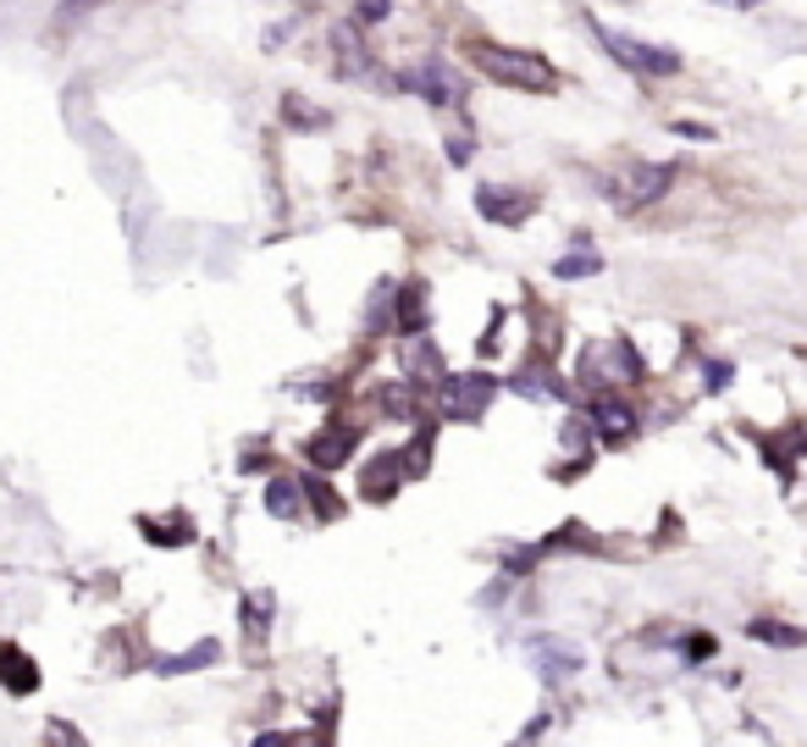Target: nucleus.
<instances>
[{
    "instance_id": "obj_8",
    "label": "nucleus",
    "mask_w": 807,
    "mask_h": 747,
    "mask_svg": "<svg viewBox=\"0 0 807 747\" xmlns=\"http://www.w3.org/2000/svg\"><path fill=\"white\" fill-rule=\"evenodd\" d=\"M587 416H592V427H598V444H603V449H625V444L636 438V410H631L620 394H603Z\"/></svg>"
},
{
    "instance_id": "obj_17",
    "label": "nucleus",
    "mask_w": 807,
    "mask_h": 747,
    "mask_svg": "<svg viewBox=\"0 0 807 747\" xmlns=\"http://www.w3.org/2000/svg\"><path fill=\"white\" fill-rule=\"evenodd\" d=\"M282 122H288L293 134H321V128H332V111H321V106H310L299 89H288V95H282Z\"/></svg>"
},
{
    "instance_id": "obj_3",
    "label": "nucleus",
    "mask_w": 807,
    "mask_h": 747,
    "mask_svg": "<svg viewBox=\"0 0 807 747\" xmlns=\"http://www.w3.org/2000/svg\"><path fill=\"white\" fill-rule=\"evenodd\" d=\"M592 34H598L603 51H609L620 67H631L636 78H675V73H680V56L664 51V45H647V40L620 34V29H603V23H592Z\"/></svg>"
},
{
    "instance_id": "obj_4",
    "label": "nucleus",
    "mask_w": 807,
    "mask_h": 747,
    "mask_svg": "<svg viewBox=\"0 0 807 747\" xmlns=\"http://www.w3.org/2000/svg\"><path fill=\"white\" fill-rule=\"evenodd\" d=\"M398 89H410V95H421V100H432V106H443V111H460V106H465V84H460V73L449 67V56L410 62V67L398 73Z\"/></svg>"
},
{
    "instance_id": "obj_31",
    "label": "nucleus",
    "mask_w": 807,
    "mask_h": 747,
    "mask_svg": "<svg viewBox=\"0 0 807 747\" xmlns=\"http://www.w3.org/2000/svg\"><path fill=\"white\" fill-rule=\"evenodd\" d=\"M675 134L680 139H713V128H702V122H675Z\"/></svg>"
},
{
    "instance_id": "obj_34",
    "label": "nucleus",
    "mask_w": 807,
    "mask_h": 747,
    "mask_svg": "<svg viewBox=\"0 0 807 747\" xmlns=\"http://www.w3.org/2000/svg\"><path fill=\"white\" fill-rule=\"evenodd\" d=\"M299 7H315V0H299Z\"/></svg>"
},
{
    "instance_id": "obj_11",
    "label": "nucleus",
    "mask_w": 807,
    "mask_h": 747,
    "mask_svg": "<svg viewBox=\"0 0 807 747\" xmlns=\"http://www.w3.org/2000/svg\"><path fill=\"white\" fill-rule=\"evenodd\" d=\"M531 659H537V675H542L548 686H559V681H570V675L581 670V648H575V642H559V637H542V642L531 648Z\"/></svg>"
},
{
    "instance_id": "obj_27",
    "label": "nucleus",
    "mask_w": 807,
    "mask_h": 747,
    "mask_svg": "<svg viewBox=\"0 0 807 747\" xmlns=\"http://www.w3.org/2000/svg\"><path fill=\"white\" fill-rule=\"evenodd\" d=\"M392 7H387V0H359V7H354V23L365 29V23H381Z\"/></svg>"
},
{
    "instance_id": "obj_7",
    "label": "nucleus",
    "mask_w": 807,
    "mask_h": 747,
    "mask_svg": "<svg viewBox=\"0 0 807 747\" xmlns=\"http://www.w3.org/2000/svg\"><path fill=\"white\" fill-rule=\"evenodd\" d=\"M476 211L498 227H520L531 211H537V194L531 189H509V183H482L476 189Z\"/></svg>"
},
{
    "instance_id": "obj_9",
    "label": "nucleus",
    "mask_w": 807,
    "mask_h": 747,
    "mask_svg": "<svg viewBox=\"0 0 807 747\" xmlns=\"http://www.w3.org/2000/svg\"><path fill=\"white\" fill-rule=\"evenodd\" d=\"M398 365H404V383H443L449 377V365H443V354H438V343L432 338H404V354H398Z\"/></svg>"
},
{
    "instance_id": "obj_2",
    "label": "nucleus",
    "mask_w": 807,
    "mask_h": 747,
    "mask_svg": "<svg viewBox=\"0 0 807 747\" xmlns=\"http://www.w3.org/2000/svg\"><path fill=\"white\" fill-rule=\"evenodd\" d=\"M647 365L631 343H592L581 360H575V383L587 394H609V388H625V383H642Z\"/></svg>"
},
{
    "instance_id": "obj_23",
    "label": "nucleus",
    "mask_w": 807,
    "mask_h": 747,
    "mask_svg": "<svg viewBox=\"0 0 807 747\" xmlns=\"http://www.w3.org/2000/svg\"><path fill=\"white\" fill-rule=\"evenodd\" d=\"M746 637H752V642H774V648H801V642H807V631L779 626V620H752V626H746Z\"/></svg>"
},
{
    "instance_id": "obj_22",
    "label": "nucleus",
    "mask_w": 807,
    "mask_h": 747,
    "mask_svg": "<svg viewBox=\"0 0 807 747\" xmlns=\"http://www.w3.org/2000/svg\"><path fill=\"white\" fill-rule=\"evenodd\" d=\"M598 271H603V255H598V249H570V255H559V266H553V277H564V282L598 277Z\"/></svg>"
},
{
    "instance_id": "obj_5",
    "label": "nucleus",
    "mask_w": 807,
    "mask_h": 747,
    "mask_svg": "<svg viewBox=\"0 0 807 747\" xmlns=\"http://www.w3.org/2000/svg\"><path fill=\"white\" fill-rule=\"evenodd\" d=\"M493 394H498V377H487V371H449L438 383V405L454 421H476L493 405Z\"/></svg>"
},
{
    "instance_id": "obj_24",
    "label": "nucleus",
    "mask_w": 807,
    "mask_h": 747,
    "mask_svg": "<svg viewBox=\"0 0 807 747\" xmlns=\"http://www.w3.org/2000/svg\"><path fill=\"white\" fill-rule=\"evenodd\" d=\"M392 282H376V294H370V310H365V332H387L392 327Z\"/></svg>"
},
{
    "instance_id": "obj_13",
    "label": "nucleus",
    "mask_w": 807,
    "mask_h": 747,
    "mask_svg": "<svg viewBox=\"0 0 807 747\" xmlns=\"http://www.w3.org/2000/svg\"><path fill=\"white\" fill-rule=\"evenodd\" d=\"M427 282H404V288H392V327L404 332V338H416V332H427Z\"/></svg>"
},
{
    "instance_id": "obj_15",
    "label": "nucleus",
    "mask_w": 807,
    "mask_h": 747,
    "mask_svg": "<svg viewBox=\"0 0 807 747\" xmlns=\"http://www.w3.org/2000/svg\"><path fill=\"white\" fill-rule=\"evenodd\" d=\"M332 51H337V73H343V78L370 73V51H365V34H359V23H354V18L332 29Z\"/></svg>"
},
{
    "instance_id": "obj_12",
    "label": "nucleus",
    "mask_w": 807,
    "mask_h": 747,
    "mask_svg": "<svg viewBox=\"0 0 807 747\" xmlns=\"http://www.w3.org/2000/svg\"><path fill=\"white\" fill-rule=\"evenodd\" d=\"M509 388L520 394V399H564V383L553 377V365H548V354H531L515 377H509Z\"/></svg>"
},
{
    "instance_id": "obj_25",
    "label": "nucleus",
    "mask_w": 807,
    "mask_h": 747,
    "mask_svg": "<svg viewBox=\"0 0 807 747\" xmlns=\"http://www.w3.org/2000/svg\"><path fill=\"white\" fill-rule=\"evenodd\" d=\"M211 659H216V642H200V648H189V653H177V659H161V670L177 675V670H200V664H211Z\"/></svg>"
},
{
    "instance_id": "obj_18",
    "label": "nucleus",
    "mask_w": 807,
    "mask_h": 747,
    "mask_svg": "<svg viewBox=\"0 0 807 747\" xmlns=\"http://www.w3.org/2000/svg\"><path fill=\"white\" fill-rule=\"evenodd\" d=\"M266 510H271L277 521H299V510H304V493H299V482H288V477H271V482H266Z\"/></svg>"
},
{
    "instance_id": "obj_16",
    "label": "nucleus",
    "mask_w": 807,
    "mask_h": 747,
    "mask_svg": "<svg viewBox=\"0 0 807 747\" xmlns=\"http://www.w3.org/2000/svg\"><path fill=\"white\" fill-rule=\"evenodd\" d=\"M0 681H7L18 697H29V692L40 686V670H34V659H29L23 648H12V642H7V648H0Z\"/></svg>"
},
{
    "instance_id": "obj_1",
    "label": "nucleus",
    "mask_w": 807,
    "mask_h": 747,
    "mask_svg": "<svg viewBox=\"0 0 807 747\" xmlns=\"http://www.w3.org/2000/svg\"><path fill=\"white\" fill-rule=\"evenodd\" d=\"M465 56H471V67H476L482 78H493L498 89L548 95V89L559 84L553 62L537 56V51H520V45H487V40H476V45H465Z\"/></svg>"
},
{
    "instance_id": "obj_10",
    "label": "nucleus",
    "mask_w": 807,
    "mask_h": 747,
    "mask_svg": "<svg viewBox=\"0 0 807 747\" xmlns=\"http://www.w3.org/2000/svg\"><path fill=\"white\" fill-rule=\"evenodd\" d=\"M404 449H381L376 460H365V471H359V488H365V499H392V488H404Z\"/></svg>"
},
{
    "instance_id": "obj_14",
    "label": "nucleus",
    "mask_w": 807,
    "mask_h": 747,
    "mask_svg": "<svg viewBox=\"0 0 807 747\" xmlns=\"http://www.w3.org/2000/svg\"><path fill=\"white\" fill-rule=\"evenodd\" d=\"M304 455H310V466H321V471L343 466V460L354 455V427H348V421H332L326 433H315V438L304 444Z\"/></svg>"
},
{
    "instance_id": "obj_19",
    "label": "nucleus",
    "mask_w": 807,
    "mask_h": 747,
    "mask_svg": "<svg viewBox=\"0 0 807 747\" xmlns=\"http://www.w3.org/2000/svg\"><path fill=\"white\" fill-rule=\"evenodd\" d=\"M139 532H150V543H161V548H183V543H194V521L189 515H172V521H139Z\"/></svg>"
},
{
    "instance_id": "obj_20",
    "label": "nucleus",
    "mask_w": 807,
    "mask_h": 747,
    "mask_svg": "<svg viewBox=\"0 0 807 747\" xmlns=\"http://www.w3.org/2000/svg\"><path fill=\"white\" fill-rule=\"evenodd\" d=\"M271 615H277V598H271V593H266V587H260V593H249V598H244V631H249V637H255V642H260V637H266V631H271Z\"/></svg>"
},
{
    "instance_id": "obj_28",
    "label": "nucleus",
    "mask_w": 807,
    "mask_h": 747,
    "mask_svg": "<svg viewBox=\"0 0 807 747\" xmlns=\"http://www.w3.org/2000/svg\"><path fill=\"white\" fill-rule=\"evenodd\" d=\"M702 383H708V388H724V383H730V365H724V360H708V365H702Z\"/></svg>"
},
{
    "instance_id": "obj_32",
    "label": "nucleus",
    "mask_w": 807,
    "mask_h": 747,
    "mask_svg": "<svg viewBox=\"0 0 807 747\" xmlns=\"http://www.w3.org/2000/svg\"><path fill=\"white\" fill-rule=\"evenodd\" d=\"M686 653H691V659H708V653H713V637H691Z\"/></svg>"
},
{
    "instance_id": "obj_30",
    "label": "nucleus",
    "mask_w": 807,
    "mask_h": 747,
    "mask_svg": "<svg viewBox=\"0 0 807 747\" xmlns=\"http://www.w3.org/2000/svg\"><path fill=\"white\" fill-rule=\"evenodd\" d=\"M89 7H100V0H62V12H56V18H62V23H73V18H84Z\"/></svg>"
},
{
    "instance_id": "obj_33",
    "label": "nucleus",
    "mask_w": 807,
    "mask_h": 747,
    "mask_svg": "<svg viewBox=\"0 0 807 747\" xmlns=\"http://www.w3.org/2000/svg\"><path fill=\"white\" fill-rule=\"evenodd\" d=\"M719 7H735L741 12V7H757V0H719Z\"/></svg>"
},
{
    "instance_id": "obj_29",
    "label": "nucleus",
    "mask_w": 807,
    "mask_h": 747,
    "mask_svg": "<svg viewBox=\"0 0 807 747\" xmlns=\"http://www.w3.org/2000/svg\"><path fill=\"white\" fill-rule=\"evenodd\" d=\"M51 741H56V747H84V736H78L73 725H62V719L51 725Z\"/></svg>"
},
{
    "instance_id": "obj_26",
    "label": "nucleus",
    "mask_w": 807,
    "mask_h": 747,
    "mask_svg": "<svg viewBox=\"0 0 807 747\" xmlns=\"http://www.w3.org/2000/svg\"><path fill=\"white\" fill-rule=\"evenodd\" d=\"M255 747H326V736H315V730H293V736H260Z\"/></svg>"
},
{
    "instance_id": "obj_6",
    "label": "nucleus",
    "mask_w": 807,
    "mask_h": 747,
    "mask_svg": "<svg viewBox=\"0 0 807 747\" xmlns=\"http://www.w3.org/2000/svg\"><path fill=\"white\" fill-rule=\"evenodd\" d=\"M669 167H658V161H631L614 183H609V200L620 205V211H647L653 200H664L669 194Z\"/></svg>"
},
{
    "instance_id": "obj_21",
    "label": "nucleus",
    "mask_w": 807,
    "mask_h": 747,
    "mask_svg": "<svg viewBox=\"0 0 807 747\" xmlns=\"http://www.w3.org/2000/svg\"><path fill=\"white\" fill-rule=\"evenodd\" d=\"M299 488H304V504L315 510V521H337V515H343V499H337L321 477H304Z\"/></svg>"
}]
</instances>
